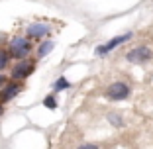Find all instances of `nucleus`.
I'll list each match as a JSON object with an SVG mask.
<instances>
[{"label": "nucleus", "instance_id": "nucleus-1", "mask_svg": "<svg viewBox=\"0 0 153 149\" xmlns=\"http://www.w3.org/2000/svg\"><path fill=\"white\" fill-rule=\"evenodd\" d=\"M32 49V43L26 39V37H14L12 43H10V55L14 59H24Z\"/></svg>", "mask_w": 153, "mask_h": 149}, {"label": "nucleus", "instance_id": "nucleus-2", "mask_svg": "<svg viewBox=\"0 0 153 149\" xmlns=\"http://www.w3.org/2000/svg\"><path fill=\"white\" fill-rule=\"evenodd\" d=\"M126 59L130 63H147L149 59H153V51L147 45H140V47H135V49H131L126 55Z\"/></svg>", "mask_w": 153, "mask_h": 149}, {"label": "nucleus", "instance_id": "nucleus-3", "mask_svg": "<svg viewBox=\"0 0 153 149\" xmlns=\"http://www.w3.org/2000/svg\"><path fill=\"white\" fill-rule=\"evenodd\" d=\"M106 96L110 100H126L130 96V86L126 82H112L106 88Z\"/></svg>", "mask_w": 153, "mask_h": 149}, {"label": "nucleus", "instance_id": "nucleus-4", "mask_svg": "<svg viewBox=\"0 0 153 149\" xmlns=\"http://www.w3.org/2000/svg\"><path fill=\"white\" fill-rule=\"evenodd\" d=\"M131 37V33H124V36H118V37H114V39H110L106 45H100V47H96V55H106V53H110V51L114 49V47H118V45H122L124 41H128Z\"/></svg>", "mask_w": 153, "mask_h": 149}, {"label": "nucleus", "instance_id": "nucleus-5", "mask_svg": "<svg viewBox=\"0 0 153 149\" xmlns=\"http://www.w3.org/2000/svg\"><path fill=\"white\" fill-rule=\"evenodd\" d=\"M32 71H33V65L32 63H27V61H22V63H18L16 67L12 69V79H16V81H22V79H26V77H30L32 75Z\"/></svg>", "mask_w": 153, "mask_h": 149}, {"label": "nucleus", "instance_id": "nucleus-6", "mask_svg": "<svg viewBox=\"0 0 153 149\" xmlns=\"http://www.w3.org/2000/svg\"><path fill=\"white\" fill-rule=\"evenodd\" d=\"M20 90H22V86H20L18 82H8V85H4V90L0 92V102H8V100H12Z\"/></svg>", "mask_w": 153, "mask_h": 149}, {"label": "nucleus", "instance_id": "nucleus-7", "mask_svg": "<svg viewBox=\"0 0 153 149\" xmlns=\"http://www.w3.org/2000/svg\"><path fill=\"white\" fill-rule=\"evenodd\" d=\"M49 30L51 27L47 26V24H32V26L27 27V36L30 37H43V36H47L49 33Z\"/></svg>", "mask_w": 153, "mask_h": 149}, {"label": "nucleus", "instance_id": "nucleus-8", "mask_svg": "<svg viewBox=\"0 0 153 149\" xmlns=\"http://www.w3.org/2000/svg\"><path fill=\"white\" fill-rule=\"evenodd\" d=\"M51 49H53V41H45L43 45H41L39 49H37V57H45V55L49 53Z\"/></svg>", "mask_w": 153, "mask_h": 149}, {"label": "nucleus", "instance_id": "nucleus-9", "mask_svg": "<svg viewBox=\"0 0 153 149\" xmlns=\"http://www.w3.org/2000/svg\"><path fill=\"white\" fill-rule=\"evenodd\" d=\"M108 122L112 124V126H116V128L124 126V120H122V116H118V114H108Z\"/></svg>", "mask_w": 153, "mask_h": 149}, {"label": "nucleus", "instance_id": "nucleus-10", "mask_svg": "<svg viewBox=\"0 0 153 149\" xmlns=\"http://www.w3.org/2000/svg\"><path fill=\"white\" fill-rule=\"evenodd\" d=\"M8 59H10V51H4V49H0V71L8 65Z\"/></svg>", "mask_w": 153, "mask_h": 149}, {"label": "nucleus", "instance_id": "nucleus-11", "mask_svg": "<svg viewBox=\"0 0 153 149\" xmlns=\"http://www.w3.org/2000/svg\"><path fill=\"white\" fill-rule=\"evenodd\" d=\"M69 86H71V82L67 81V79H57V81H55V90H63V88H69Z\"/></svg>", "mask_w": 153, "mask_h": 149}, {"label": "nucleus", "instance_id": "nucleus-12", "mask_svg": "<svg viewBox=\"0 0 153 149\" xmlns=\"http://www.w3.org/2000/svg\"><path fill=\"white\" fill-rule=\"evenodd\" d=\"M43 106H45V108H49V110H55V108H57V100H55L51 94H49V96H45Z\"/></svg>", "mask_w": 153, "mask_h": 149}, {"label": "nucleus", "instance_id": "nucleus-13", "mask_svg": "<svg viewBox=\"0 0 153 149\" xmlns=\"http://www.w3.org/2000/svg\"><path fill=\"white\" fill-rule=\"evenodd\" d=\"M79 149H100L98 145H94V143H85V145H81Z\"/></svg>", "mask_w": 153, "mask_h": 149}, {"label": "nucleus", "instance_id": "nucleus-14", "mask_svg": "<svg viewBox=\"0 0 153 149\" xmlns=\"http://www.w3.org/2000/svg\"><path fill=\"white\" fill-rule=\"evenodd\" d=\"M6 85V79H4V75H0V88Z\"/></svg>", "mask_w": 153, "mask_h": 149}, {"label": "nucleus", "instance_id": "nucleus-15", "mask_svg": "<svg viewBox=\"0 0 153 149\" xmlns=\"http://www.w3.org/2000/svg\"><path fill=\"white\" fill-rule=\"evenodd\" d=\"M0 114H2V106H0Z\"/></svg>", "mask_w": 153, "mask_h": 149}]
</instances>
